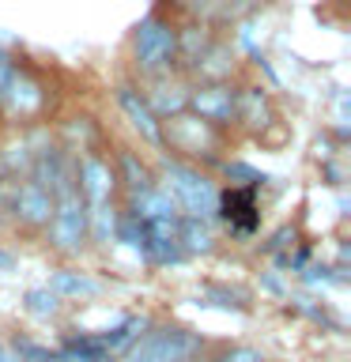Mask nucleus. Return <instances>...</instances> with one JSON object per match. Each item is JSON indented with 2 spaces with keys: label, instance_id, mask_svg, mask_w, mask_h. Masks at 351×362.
<instances>
[{
  "label": "nucleus",
  "instance_id": "4",
  "mask_svg": "<svg viewBox=\"0 0 351 362\" xmlns=\"http://www.w3.org/2000/svg\"><path fill=\"white\" fill-rule=\"evenodd\" d=\"M50 238H53L57 249H64V253H72V249L84 245V238H87V204H84L76 185H68L53 197Z\"/></svg>",
  "mask_w": 351,
  "mask_h": 362
},
{
  "label": "nucleus",
  "instance_id": "20",
  "mask_svg": "<svg viewBox=\"0 0 351 362\" xmlns=\"http://www.w3.org/2000/svg\"><path fill=\"white\" fill-rule=\"evenodd\" d=\"M0 268H4V272H8V268H16V257H11L8 249H0Z\"/></svg>",
  "mask_w": 351,
  "mask_h": 362
},
{
  "label": "nucleus",
  "instance_id": "19",
  "mask_svg": "<svg viewBox=\"0 0 351 362\" xmlns=\"http://www.w3.org/2000/svg\"><path fill=\"white\" fill-rule=\"evenodd\" d=\"M0 362H19V358H16V351H11L4 339H0Z\"/></svg>",
  "mask_w": 351,
  "mask_h": 362
},
{
  "label": "nucleus",
  "instance_id": "7",
  "mask_svg": "<svg viewBox=\"0 0 351 362\" xmlns=\"http://www.w3.org/2000/svg\"><path fill=\"white\" fill-rule=\"evenodd\" d=\"M189 106L200 113V121L208 124H226L238 113V95L226 83H212V87H200L189 95Z\"/></svg>",
  "mask_w": 351,
  "mask_h": 362
},
{
  "label": "nucleus",
  "instance_id": "2",
  "mask_svg": "<svg viewBox=\"0 0 351 362\" xmlns=\"http://www.w3.org/2000/svg\"><path fill=\"white\" fill-rule=\"evenodd\" d=\"M204 351V339L181 325H147V332L125 351V362H189Z\"/></svg>",
  "mask_w": 351,
  "mask_h": 362
},
{
  "label": "nucleus",
  "instance_id": "15",
  "mask_svg": "<svg viewBox=\"0 0 351 362\" xmlns=\"http://www.w3.org/2000/svg\"><path fill=\"white\" fill-rule=\"evenodd\" d=\"M223 170H226V177H238L246 189H257V185H265V181H268L257 166H249V163H226Z\"/></svg>",
  "mask_w": 351,
  "mask_h": 362
},
{
  "label": "nucleus",
  "instance_id": "6",
  "mask_svg": "<svg viewBox=\"0 0 351 362\" xmlns=\"http://www.w3.org/2000/svg\"><path fill=\"white\" fill-rule=\"evenodd\" d=\"M117 106L125 110V117H129V124L136 132L144 136L151 147H163V129H159V113L151 110V102H147L136 87L129 83H121L117 87Z\"/></svg>",
  "mask_w": 351,
  "mask_h": 362
},
{
  "label": "nucleus",
  "instance_id": "11",
  "mask_svg": "<svg viewBox=\"0 0 351 362\" xmlns=\"http://www.w3.org/2000/svg\"><path fill=\"white\" fill-rule=\"evenodd\" d=\"M50 291L57 294V298H91V294H98L102 287H98L95 279H87L84 272L61 268V272H53V279H50Z\"/></svg>",
  "mask_w": 351,
  "mask_h": 362
},
{
  "label": "nucleus",
  "instance_id": "21",
  "mask_svg": "<svg viewBox=\"0 0 351 362\" xmlns=\"http://www.w3.org/2000/svg\"><path fill=\"white\" fill-rule=\"evenodd\" d=\"M189 362H208V355H204V351H200V355H192Z\"/></svg>",
  "mask_w": 351,
  "mask_h": 362
},
{
  "label": "nucleus",
  "instance_id": "12",
  "mask_svg": "<svg viewBox=\"0 0 351 362\" xmlns=\"http://www.w3.org/2000/svg\"><path fill=\"white\" fill-rule=\"evenodd\" d=\"M178 238H181V253H208V249H212V234H208V226L197 223V219L178 223Z\"/></svg>",
  "mask_w": 351,
  "mask_h": 362
},
{
  "label": "nucleus",
  "instance_id": "1",
  "mask_svg": "<svg viewBox=\"0 0 351 362\" xmlns=\"http://www.w3.org/2000/svg\"><path fill=\"white\" fill-rule=\"evenodd\" d=\"M163 174H166V185H163L166 197L174 200V208L185 215V219L204 223L208 215H215V208H219V189H215L197 166L178 163V158H166Z\"/></svg>",
  "mask_w": 351,
  "mask_h": 362
},
{
  "label": "nucleus",
  "instance_id": "10",
  "mask_svg": "<svg viewBox=\"0 0 351 362\" xmlns=\"http://www.w3.org/2000/svg\"><path fill=\"white\" fill-rule=\"evenodd\" d=\"M151 325L147 317H125L121 325H113V328H106V332H95L98 336V344L106 347V355L113 358V355H121V351H129L136 339L144 336V328Z\"/></svg>",
  "mask_w": 351,
  "mask_h": 362
},
{
  "label": "nucleus",
  "instance_id": "16",
  "mask_svg": "<svg viewBox=\"0 0 351 362\" xmlns=\"http://www.w3.org/2000/svg\"><path fill=\"white\" fill-rule=\"evenodd\" d=\"M50 362H113V358L102 355V351H68V347H61V351L50 355Z\"/></svg>",
  "mask_w": 351,
  "mask_h": 362
},
{
  "label": "nucleus",
  "instance_id": "9",
  "mask_svg": "<svg viewBox=\"0 0 351 362\" xmlns=\"http://www.w3.org/2000/svg\"><path fill=\"white\" fill-rule=\"evenodd\" d=\"M215 215H223L231 223V230L238 234H249L253 226L260 223L257 215V204H253V189H231V192H219V208Z\"/></svg>",
  "mask_w": 351,
  "mask_h": 362
},
{
  "label": "nucleus",
  "instance_id": "5",
  "mask_svg": "<svg viewBox=\"0 0 351 362\" xmlns=\"http://www.w3.org/2000/svg\"><path fill=\"white\" fill-rule=\"evenodd\" d=\"M113 181H117V174L110 170L106 158H98V155H84V158H79V166H76V189H79V197H84L87 211L110 208Z\"/></svg>",
  "mask_w": 351,
  "mask_h": 362
},
{
  "label": "nucleus",
  "instance_id": "8",
  "mask_svg": "<svg viewBox=\"0 0 351 362\" xmlns=\"http://www.w3.org/2000/svg\"><path fill=\"white\" fill-rule=\"evenodd\" d=\"M16 215H19L23 223H30V226L50 223V215H53V192L45 189L38 177H27L16 189Z\"/></svg>",
  "mask_w": 351,
  "mask_h": 362
},
{
  "label": "nucleus",
  "instance_id": "14",
  "mask_svg": "<svg viewBox=\"0 0 351 362\" xmlns=\"http://www.w3.org/2000/svg\"><path fill=\"white\" fill-rule=\"evenodd\" d=\"M57 294L50 291V287H34V291H27V310L34 313V317H53L57 313Z\"/></svg>",
  "mask_w": 351,
  "mask_h": 362
},
{
  "label": "nucleus",
  "instance_id": "3",
  "mask_svg": "<svg viewBox=\"0 0 351 362\" xmlns=\"http://www.w3.org/2000/svg\"><path fill=\"white\" fill-rule=\"evenodd\" d=\"M132 49L140 72H166L178 57V30L159 16H144L140 27H136Z\"/></svg>",
  "mask_w": 351,
  "mask_h": 362
},
{
  "label": "nucleus",
  "instance_id": "13",
  "mask_svg": "<svg viewBox=\"0 0 351 362\" xmlns=\"http://www.w3.org/2000/svg\"><path fill=\"white\" fill-rule=\"evenodd\" d=\"M121 170H125V185H129L132 197H140V192L155 189V181H151V174H147V166L136 163V155L125 151V155H121Z\"/></svg>",
  "mask_w": 351,
  "mask_h": 362
},
{
  "label": "nucleus",
  "instance_id": "17",
  "mask_svg": "<svg viewBox=\"0 0 351 362\" xmlns=\"http://www.w3.org/2000/svg\"><path fill=\"white\" fill-rule=\"evenodd\" d=\"M208 362H265V355H260L257 347H226V351H219V355L208 358Z\"/></svg>",
  "mask_w": 351,
  "mask_h": 362
},
{
  "label": "nucleus",
  "instance_id": "18",
  "mask_svg": "<svg viewBox=\"0 0 351 362\" xmlns=\"http://www.w3.org/2000/svg\"><path fill=\"white\" fill-rule=\"evenodd\" d=\"M16 64H11V57L0 49V98H8L11 95V83H16Z\"/></svg>",
  "mask_w": 351,
  "mask_h": 362
}]
</instances>
